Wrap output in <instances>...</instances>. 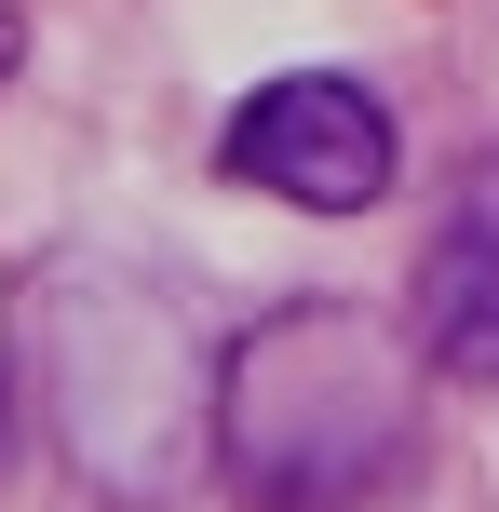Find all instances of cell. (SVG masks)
<instances>
[{"label":"cell","mask_w":499,"mask_h":512,"mask_svg":"<svg viewBox=\"0 0 499 512\" xmlns=\"http://www.w3.org/2000/svg\"><path fill=\"white\" fill-rule=\"evenodd\" d=\"M419 337L365 297H297L216 351V486L243 512H378L419 472Z\"/></svg>","instance_id":"6da1fadb"},{"label":"cell","mask_w":499,"mask_h":512,"mask_svg":"<svg viewBox=\"0 0 499 512\" xmlns=\"http://www.w3.org/2000/svg\"><path fill=\"white\" fill-rule=\"evenodd\" d=\"M216 176L257 189V203H297V216H365V203H392V108L338 68H284L230 108Z\"/></svg>","instance_id":"3957f363"},{"label":"cell","mask_w":499,"mask_h":512,"mask_svg":"<svg viewBox=\"0 0 499 512\" xmlns=\"http://www.w3.org/2000/svg\"><path fill=\"white\" fill-rule=\"evenodd\" d=\"M14 68H27V14L0 0V95H14Z\"/></svg>","instance_id":"5b68a950"},{"label":"cell","mask_w":499,"mask_h":512,"mask_svg":"<svg viewBox=\"0 0 499 512\" xmlns=\"http://www.w3.org/2000/svg\"><path fill=\"white\" fill-rule=\"evenodd\" d=\"M419 351L432 378H499V149L459 162L419 243Z\"/></svg>","instance_id":"277c9868"},{"label":"cell","mask_w":499,"mask_h":512,"mask_svg":"<svg viewBox=\"0 0 499 512\" xmlns=\"http://www.w3.org/2000/svg\"><path fill=\"white\" fill-rule=\"evenodd\" d=\"M27 391L95 499L176 512L216 472V351L189 337V297L122 256H54L27 283Z\"/></svg>","instance_id":"7a4b0ae2"}]
</instances>
